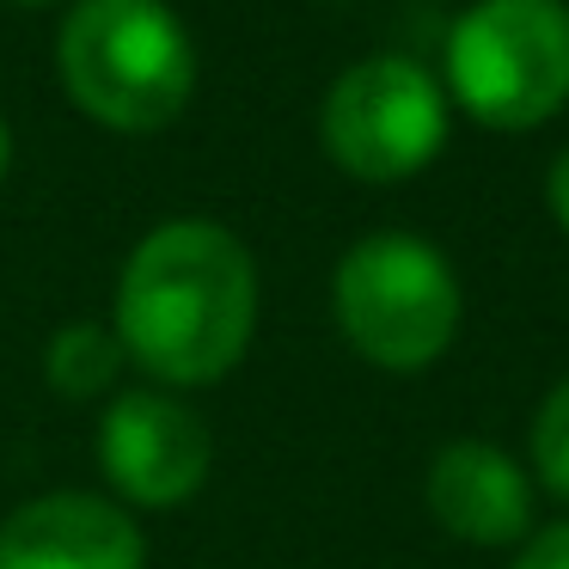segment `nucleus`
Listing matches in <instances>:
<instances>
[{
  "mask_svg": "<svg viewBox=\"0 0 569 569\" xmlns=\"http://www.w3.org/2000/svg\"><path fill=\"white\" fill-rule=\"evenodd\" d=\"M111 331L166 392L214 386L258 337V263L221 221H166L117 276Z\"/></svg>",
  "mask_w": 569,
  "mask_h": 569,
  "instance_id": "nucleus-1",
  "label": "nucleus"
},
{
  "mask_svg": "<svg viewBox=\"0 0 569 569\" xmlns=\"http://www.w3.org/2000/svg\"><path fill=\"white\" fill-rule=\"evenodd\" d=\"M527 459H532L539 490L569 508V380H557L551 392H545L539 417H532V429H527Z\"/></svg>",
  "mask_w": 569,
  "mask_h": 569,
  "instance_id": "nucleus-10",
  "label": "nucleus"
},
{
  "mask_svg": "<svg viewBox=\"0 0 569 569\" xmlns=\"http://www.w3.org/2000/svg\"><path fill=\"white\" fill-rule=\"evenodd\" d=\"M545 202H551V214H557V227L569 233V148L551 160V172H545Z\"/></svg>",
  "mask_w": 569,
  "mask_h": 569,
  "instance_id": "nucleus-12",
  "label": "nucleus"
},
{
  "mask_svg": "<svg viewBox=\"0 0 569 569\" xmlns=\"http://www.w3.org/2000/svg\"><path fill=\"white\" fill-rule=\"evenodd\" d=\"M515 569H569V520L532 527L515 551Z\"/></svg>",
  "mask_w": 569,
  "mask_h": 569,
  "instance_id": "nucleus-11",
  "label": "nucleus"
},
{
  "mask_svg": "<svg viewBox=\"0 0 569 569\" xmlns=\"http://www.w3.org/2000/svg\"><path fill=\"white\" fill-rule=\"evenodd\" d=\"M123 343H117L111 325H92V319H74L50 337L43 349V380L68 398V405H87V398L111 392L117 373H123Z\"/></svg>",
  "mask_w": 569,
  "mask_h": 569,
  "instance_id": "nucleus-9",
  "label": "nucleus"
},
{
  "mask_svg": "<svg viewBox=\"0 0 569 569\" xmlns=\"http://www.w3.org/2000/svg\"><path fill=\"white\" fill-rule=\"evenodd\" d=\"M7 166H13V129H7V117H0V178H7Z\"/></svg>",
  "mask_w": 569,
  "mask_h": 569,
  "instance_id": "nucleus-13",
  "label": "nucleus"
},
{
  "mask_svg": "<svg viewBox=\"0 0 569 569\" xmlns=\"http://www.w3.org/2000/svg\"><path fill=\"white\" fill-rule=\"evenodd\" d=\"M447 92L483 129H539L569 104L563 0H478L447 31Z\"/></svg>",
  "mask_w": 569,
  "mask_h": 569,
  "instance_id": "nucleus-4",
  "label": "nucleus"
},
{
  "mask_svg": "<svg viewBox=\"0 0 569 569\" xmlns=\"http://www.w3.org/2000/svg\"><path fill=\"white\" fill-rule=\"evenodd\" d=\"M0 569H148V539L111 496L50 490L0 520Z\"/></svg>",
  "mask_w": 569,
  "mask_h": 569,
  "instance_id": "nucleus-7",
  "label": "nucleus"
},
{
  "mask_svg": "<svg viewBox=\"0 0 569 569\" xmlns=\"http://www.w3.org/2000/svg\"><path fill=\"white\" fill-rule=\"evenodd\" d=\"M19 7H56V0H19Z\"/></svg>",
  "mask_w": 569,
  "mask_h": 569,
  "instance_id": "nucleus-14",
  "label": "nucleus"
},
{
  "mask_svg": "<svg viewBox=\"0 0 569 569\" xmlns=\"http://www.w3.org/2000/svg\"><path fill=\"white\" fill-rule=\"evenodd\" d=\"M319 136L349 178L398 184L447 148V92L410 56H368L325 92Z\"/></svg>",
  "mask_w": 569,
  "mask_h": 569,
  "instance_id": "nucleus-5",
  "label": "nucleus"
},
{
  "mask_svg": "<svg viewBox=\"0 0 569 569\" xmlns=\"http://www.w3.org/2000/svg\"><path fill=\"white\" fill-rule=\"evenodd\" d=\"M459 276L429 239L368 233L331 276V312L343 343L380 373H422L453 349Z\"/></svg>",
  "mask_w": 569,
  "mask_h": 569,
  "instance_id": "nucleus-3",
  "label": "nucleus"
},
{
  "mask_svg": "<svg viewBox=\"0 0 569 569\" xmlns=\"http://www.w3.org/2000/svg\"><path fill=\"white\" fill-rule=\"evenodd\" d=\"M422 502L459 545L508 551L532 532V471L508 447L483 441V435H459V441L435 447L429 471H422Z\"/></svg>",
  "mask_w": 569,
  "mask_h": 569,
  "instance_id": "nucleus-8",
  "label": "nucleus"
},
{
  "mask_svg": "<svg viewBox=\"0 0 569 569\" xmlns=\"http://www.w3.org/2000/svg\"><path fill=\"white\" fill-rule=\"evenodd\" d=\"M56 62L68 99L117 136L178 123L197 92V50L166 0H74Z\"/></svg>",
  "mask_w": 569,
  "mask_h": 569,
  "instance_id": "nucleus-2",
  "label": "nucleus"
},
{
  "mask_svg": "<svg viewBox=\"0 0 569 569\" xmlns=\"http://www.w3.org/2000/svg\"><path fill=\"white\" fill-rule=\"evenodd\" d=\"M99 466L104 483L123 496V508H184L209 483L214 435L197 405H184L166 386H129L99 417Z\"/></svg>",
  "mask_w": 569,
  "mask_h": 569,
  "instance_id": "nucleus-6",
  "label": "nucleus"
}]
</instances>
